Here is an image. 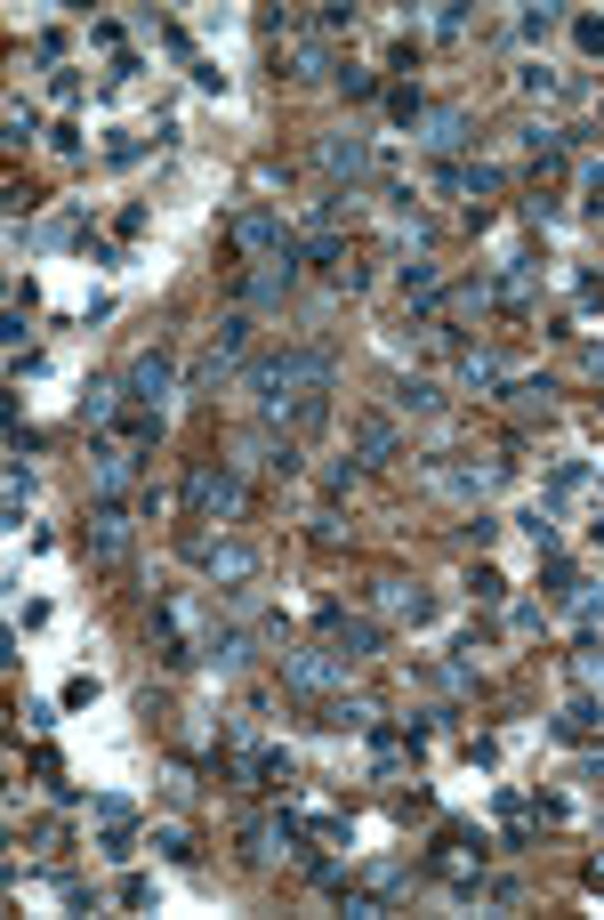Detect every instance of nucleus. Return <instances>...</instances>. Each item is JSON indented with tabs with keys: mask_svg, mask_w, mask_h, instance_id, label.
Wrapping results in <instances>:
<instances>
[{
	"mask_svg": "<svg viewBox=\"0 0 604 920\" xmlns=\"http://www.w3.org/2000/svg\"><path fill=\"white\" fill-rule=\"evenodd\" d=\"M331 372H338V355H331L323 340H306V347L258 355V364H250V396H258V413H267V404H291V396L331 388Z\"/></svg>",
	"mask_w": 604,
	"mask_h": 920,
	"instance_id": "nucleus-1",
	"label": "nucleus"
},
{
	"mask_svg": "<svg viewBox=\"0 0 604 920\" xmlns=\"http://www.w3.org/2000/svg\"><path fill=\"white\" fill-rule=\"evenodd\" d=\"M186 509L209 525V517H242L250 509V484H242V469L234 460H194L186 469Z\"/></svg>",
	"mask_w": 604,
	"mask_h": 920,
	"instance_id": "nucleus-2",
	"label": "nucleus"
},
{
	"mask_svg": "<svg viewBox=\"0 0 604 920\" xmlns=\"http://www.w3.org/2000/svg\"><path fill=\"white\" fill-rule=\"evenodd\" d=\"M314 630H323V646L347 654V662H371V654L387 646V622H371V613H347V606H314Z\"/></svg>",
	"mask_w": 604,
	"mask_h": 920,
	"instance_id": "nucleus-3",
	"label": "nucleus"
},
{
	"mask_svg": "<svg viewBox=\"0 0 604 920\" xmlns=\"http://www.w3.org/2000/svg\"><path fill=\"white\" fill-rule=\"evenodd\" d=\"M129 484H138V445L97 437V445H89V493H97V501H129Z\"/></svg>",
	"mask_w": 604,
	"mask_h": 920,
	"instance_id": "nucleus-4",
	"label": "nucleus"
},
{
	"mask_svg": "<svg viewBox=\"0 0 604 920\" xmlns=\"http://www.w3.org/2000/svg\"><path fill=\"white\" fill-rule=\"evenodd\" d=\"M170 379H177L170 347H138V355H129V372H121V396H129V413H153V404L170 396Z\"/></svg>",
	"mask_w": 604,
	"mask_h": 920,
	"instance_id": "nucleus-5",
	"label": "nucleus"
},
{
	"mask_svg": "<svg viewBox=\"0 0 604 920\" xmlns=\"http://www.w3.org/2000/svg\"><path fill=\"white\" fill-rule=\"evenodd\" d=\"M282 686H291V695H338V686H347V654H331V646L282 654Z\"/></svg>",
	"mask_w": 604,
	"mask_h": 920,
	"instance_id": "nucleus-6",
	"label": "nucleus"
},
{
	"mask_svg": "<svg viewBox=\"0 0 604 920\" xmlns=\"http://www.w3.org/2000/svg\"><path fill=\"white\" fill-rule=\"evenodd\" d=\"M314 162H323V178H331V186H355V178H371V170H379V153H371V138H355V130H331L323 146H314Z\"/></svg>",
	"mask_w": 604,
	"mask_h": 920,
	"instance_id": "nucleus-7",
	"label": "nucleus"
},
{
	"mask_svg": "<svg viewBox=\"0 0 604 920\" xmlns=\"http://www.w3.org/2000/svg\"><path fill=\"white\" fill-rule=\"evenodd\" d=\"M234 469H274V477H299V469H306V452H299V437H274V428H250V437L234 445Z\"/></svg>",
	"mask_w": 604,
	"mask_h": 920,
	"instance_id": "nucleus-8",
	"label": "nucleus"
},
{
	"mask_svg": "<svg viewBox=\"0 0 604 920\" xmlns=\"http://www.w3.org/2000/svg\"><path fill=\"white\" fill-rule=\"evenodd\" d=\"M82 542H89V557H97V566H121V557H129V542H138V525H129V509H121V501H97Z\"/></svg>",
	"mask_w": 604,
	"mask_h": 920,
	"instance_id": "nucleus-9",
	"label": "nucleus"
},
{
	"mask_svg": "<svg viewBox=\"0 0 604 920\" xmlns=\"http://www.w3.org/2000/svg\"><path fill=\"white\" fill-rule=\"evenodd\" d=\"M291 284H299V243L274 250V259H258L234 291H242V307H282V291H291Z\"/></svg>",
	"mask_w": 604,
	"mask_h": 920,
	"instance_id": "nucleus-10",
	"label": "nucleus"
},
{
	"mask_svg": "<svg viewBox=\"0 0 604 920\" xmlns=\"http://www.w3.org/2000/svg\"><path fill=\"white\" fill-rule=\"evenodd\" d=\"M435 873L460 888V897H476L484 888V839L476 832H443V856H435Z\"/></svg>",
	"mask_w": 604,
	"mask_h": 920,
	"instance_id": "nucleus-11",
	"label": "nucleus"
},
{
	"mask_svg": "<svg viewBox=\"0 0 604 920\" xmlns=\"http://www.w3.org/2000/svg\"><path fill=\"white\" fill-rule=\"evenodd\" d=\"M250 856L258 864H282V856H306V824H299V815H258V824H250Z\"/></svg>",
	"mask_w": 604,
	"mask_h": 920,
	"instance_id": "nucleus-12",
	"label": "nucleus"
},
{
	"mask_svg": "<svg viewBox=\"0 0 604 920\" xmlns=\"http://www.w3.org/2000/svg\"><path fill=\"white\" fill-rule=\"evenodd\" d=\"M291 243L299 235L274 211H242V218H234V250H250V259H274V250H291Z\"/></svg>",
	"mask_w": 604,
	"mask_h": 920,
	"instance_id": "nucleus-13",
	"label": "nucleus"
},
{
	"mask_svg": "<svg viewBox=\"0 0 604 920\" xmlns=\"http://www.w3.org/2000/svg\"><path fill=\"white\" fill-rule=\"evenodd\" d=\"M202 566H209L218 590H250V581H258V549H250V542H209Z\"/></svg>",
	"mask_w": 604,
	"mask_h": 920,
	"instance_id": "nucleus-14",
	"label": "nucleus"
},
{
	"mask_svg": "<svg viewBox=\"0 0 604 920\" xmlns=\"http://www.w3.org/2000/svg\"><path fill=\"white\" fill-rule=\"evenodd\" d=\"M371 590H379V613H396V622H428V613H435V598L419 590V581H403V574L371 581Z\"/></svg>",
	"mask_w": 604,
	"mask_h": 920,
	"instance_id": "nucleus-15",
	"label": "nucleus"
},
{
	"mask_svg": "<svg viewBox=\"0 0 604 920\" xmlns=\"http://www.w3.org/2000/svg\"><path fill=\"white\" fill-rule=\"evenodd\" d=\"M291 73H299V82H338L347 65H338V49H331L323 33H299V41H291Z\"/></svg>",
	"mask_w": 604,
	"mask_h": 920,
	"instance_id": "nucleus-16",
	"label": "nucleus"
},
{
	"mask_svg": "<svg viewBox=\"0 0 604 920\" xmlns=\"http://www.w3.org/2000/svg\"><path fill=\"white\" fill-rule=\"evenodd\" d=\"M258 638H267V630H209L202 638V662H209V671H242V662L258 654Z\"/></svg>",
	"mask_w": 604,
	"mask_h": 920,
	"instance_id": "nucleus-17",
	"label": "nucleus"
},
{
	"mask_svg": "<svg viewBox=\"0 0 604 920\" xmlns=\"http://www.w3.org/2000/svg\"><path fill=\"white\" fill-rule=\"evenodd\" d=\"M419 146H428V153H460L467 146V114L460 106H435L428 121H419Z\"/></svg>",
	"mask_w": 604,
	"mask_h": 920,
	"instance_id": "nucleus-18",
	"label": "nucleus"
},
{
	"mask_svg": "<svg viewBox=\"0 0 604 920\" xmlns=\"http://www.w3.org/2000/svg\"><path fill=\"white\" fill-rule=\"evenodd\" d=\"M314 727H331V735H371V727H379V710H371V703H355V695H331Z\"/></svg>",
	"mask_w": 604,
	"mask_h": 920,
	"instance_id": "nucleus-19",
	"label": "nucleus"
},
{
	"mask_svg": "<svg viewBox=\"0 0 604 920\" xmlns=\"http://www.w3.org/2000/svg\"><path fill=\"white\" fill-rule=\"evenodd\" d=\"M396 452H403L396 420H363V428H355V460H363V469H379V460H396Z\"/></svg>",
	"mask_w": 604,
	"mask_h": 920,
	"instance_id": "nucleus-20",
	"label": "nucleus"
},
{
	"mask_svg": "<svg viewBox=\"0 0 604 920\" xmlns=\"http://www.w3.org/2000/svg\"><path fill=\"white\" fill-rule=\"evenodd\" d=\"M121 404H129V396H121V379H89V388H82V420H89V428H114V420H121Z\"/></svg>",
	"mask_w": 604,
	"mask_h": 920,
	"instance_id": "nucleus-21",
	"label": "nucleus"
},
{
	"mask_svg": "<svg viewBox=\"0 0 604 920\" xmlns=\"http://www.w3.org/2000/svg\"><path fill=\"white\" fill-rule=\"evenodd\" d=\"M548 727H557L564 744H589V735H604V703H589V695H581V703H564Z\"/></svg>",
	"mask_w": 604,
	"mask_h": 920,
	"instance_id": "nucleus-22",
	"label": "nucleus"
},
{
	"mask_svg": "<svg viewBox=\"0 0 604 920\" xmlns=\"http://www.w3.org/2000/svg\"><path fill=\"white\" fill-rule=\"evenodd\" d=\"M460 388H467V396H500V388H508V364H500V355H476V347H467Z\"/></svg>",
	"mask_w": 604,
	"mask_h": 920,
	"instance_id": "nucleus-23",
	"label": "nucleus"
},
{
	"mask_svg": "<svg viewBox=\"0 0 604 920\" xmlns=\"http://www.w3.org/2000/svg\"><path fill=\"white\" fill-rule=\"evenodd\" d=\"M209 355H218V364H242V355H250V315H242V307L209 331Z\"/></svg>",
	"mask_w": 604,
	"mask_h": 920,
	"instance_id": "nucleus-24",
	"label": "nucleus"
},
{
	"mask_svg": "<svg viewBox=\"0 0 604 920\" xmlns=\"http://www.w3.org/2000/svg\"><path fill=\"white\" fill-rule=\"evenodd\" d=\"M387 396H396V413H435V404H443L435 379H387Z\"/></svg>",
	"mask_w": 604,
	"mask_h": 920,
	"instance_id": "nucleus-25",
	"label": "nucleus"
},
{
	"mask_svg": "<svg viewBox=\"0 0 604 920\" xmlns=\"http://www.w3.org/2000/svg\"><path fill=\"white\" fill-rule=\"evenodd\" d=\"M572 590H581L572 557H564V549H548V566H540V598H564V606H572Z\"/></svg>",
	"mask_w": 604,
	"mask_h": 920,
	"instance_id": "nucleus-26",
	"label": "nucleus"
},
{
	"mask_svg": "<svg viewBox=\"0 0 604 920\" xmlns=\"http://www.w3.org/2000/svg\"><path fill=\"white\" fill-rule=\"evenodd\" d=\"M516 525H524V542H532L540 557H548V549H557V509H548V501H532V509H524V517H516Z\"/></svg>",
	"mask_w": 604,
	"mask_h": 920,
	"instance_id": "nucleus-27",
	"label": "nucleus"
},
{
	"mask_svg": "<svg viewBox=\"0 0 604 920\" xmlns=\"http://www.w3.org/2000/svg\"><path fill=\"white\" fill-rule=\"evenodd\" d=\"M403 744H411V735H396V727H371V775H396V767H403Z\"/></svg>",
	"mask_w": 604,
	"mask_h": 920,
	"instance_id": "nucleus-28",
	"label": "nucleus"
},
{
	"mask_svg": "<svg viewBox=\"0 0 604 920\" xmlns=\"http://www.w3.org/2000/svg\"><path fill=\"white\" fill-rule=\"evenodd\" d=\"M299 259H306V267H331V275H338V267H347V243H338V235H299Z\"/></svg>",
	"mask_w": 604,
	"mask_h": 920,
	"instance_id": "nucleus-29",
	"label": "nucleus"
},
{
	"mask_svg": "<svg viewBox=\"0 0 604 920\" xmlns=\"http://www.w3.org/2000/svg\"><path fill=\"white\" fill-rule=\"evenodd\" d=\"M443 484H452L460 501H484L492 484H500V460H492V469H452V477H443Z\"/></svg>",
	"mask_w": 604,
	"mask_h": 920,
	"instance_id": "nucleus-30",
	"label": "nucleus"
},
{
	"mask_svg": "<svg viewBox=\"0 0 604 920\" xmlns=\"http://www.w3.org/2000/svg\"><path fill=\"white\" fill-rule=\"evenodd\" d=\"M557 24H564V9H557V0H540V9H524V17H516V33H524V41H548Z\"/></svg>",
	"mask_w": 604,
	"mask_h": 920,
	"instance_id": "nucleus-31",
	"label": "nucleus"
},
{
	"mask_svg": "<svg viewBox=\"0 0 604 920\" xmlns=\"http://www.w3.org/2000/svg\"><path fill=\"white\" fill-rule=\"evenodd\" d=\"M387 114H396L403 130H419V121H428V106H419V89H411V82H396V89H387Z\"/></svg>",
	"mask_w": 604,
	"mask_h": 920,
	"instance_id": "nucleus-32",
	"label": "nucleus"
},
{
	"mask_svg": "<svg viewBox=\"0 0 604 920\" xmlns=\"http://www.w3.org/2000/svg\"><path fill=\"white\" fill-rule=\"evenodd\" d=\"M516 82H524V97H557V89H564V73H557V65H540V57H532V65H524V73H516Z\"/></svg>",
	"mask_w": 604,
	"mask_h": 920,
	"instance_id": "nucleus-33",
	"label": "nucleus"
},
{
	"mask_svg": "<svg viewBox=\"0 0 604 920\" xmlns=\"http://www.w3.org/2000/svg\"><path fill=\"white\" fill-rule=\"evenodd\" d=\"M0 130H9V146H24V138H41V114H33V106H24V97H17V106L0 114Z\"/></svg>",
	"mask_w": 604,
	"mask_h": 920,
	"instance_id": "nucleus-34",
	"label": "nucleus"
},
{
	"mask_svg": "<svg viewBox=\"0 0 604 920\" xmlns=\"http://www.w3.org/2000/svg\"><path fill=\"white\" fill-rule=\"evenodd\" d=\"M467 590H476V606H500L508 581H500V566H476V574H467Z\"/></svg>",
	"mask_w": 604,
	"mask_h": 920,
	"instance_id": "nucleus-35",
	"label": "nucleus"
},
{
	"mask_svg": "<svg viewBox=\"0 0 604 920\" xmlns=\"http://www.w3.org/2000/svg\"><path fill=\"white\" fill-rule=\"evenodd\" d=\"M347 24H355V9H347V0H323V9H314V33H347Z\"/></svg>",
	"mask_w": 604,
	"mask_h": 920,
	"instance_id": "nucleus-36",
	"label": "nucleus"
},
{
	"mask_svg": "<svg viewBox=\"0 0 604 920\" xmlns=\"http://www.w3.org/2000/svg\"><path fill=\"white\" fill-rule=\"evenodd\" d=\"M500 186H508L500 162H467V194H500Z\"/></svg>",
	"mask_w": 604,
	"mask_h": 920,
	"instance_id": "nucleus-37",
	"label": "nucleus"
},
{
	"mask_svg": "<svg viewBox=\"0 0 604 920\" xmlns=\"http://www.w3.org/2000/svg\"><path fill=\"white\" fill-rule=\"evenodd\" d=\"M153 848H162V856H177V864H186V856H194V832H186V824H162V832H153Z\"/></svg>",
	"mask_w": 604,
	"mask_h": 920,
	"instance_id": "nucleus-38",
	"label": "nucleus"
},
{
	"mask_svg": "<svg viewBox=\"0 0 604 920\" xmlns=\"http://www.w3.org/2000/svg\"><path fill=\"white\" fill-rule=\"evenodd\" d=\"M467 33V9H460V0H443V9H435V41H460Z\"/></svg>",
	"mask_w": 604,
	"mask_h": 920,
	"instance_id": "nucleus-39",
	"label": "nucleus"
},
{
	"mask_svg": "<svg viewBox=\"0 0 604 920\" xmlns=\"http://www.w3.org/2000/svg\"><path fill=\"white\" fill-rule=\"evenodd\" d=\"M338 89H347L355 106H363V97H379V73H363V65H347V73H338Z\"/></svg>",
	"mask_w": 604,
	"mask_h": 920,
	"instance_id": "nucleus-40",
	"label": "nucleus"
},
{
	"mask_svg": "<svg viewBox=\"0 0 604 920\" xmlns=\"http://www.w3.org/2000/svg\"><path fill=\"white\" fill-rule=\"evenodd\" d=\"M572 41H581L589 57H604V17H572Z\"/></svg>",
	"mask_w": 604,
	"mask_h": 920,
	"instance_id": "nucleus-41",
	"label": "nucleus"
},
{
	"mask_svg": "<svg viewBox=\"0 0 604 920\" xmlns=\"http://www.w3.org/2000/svg\"><path fill=\"white\" fill-rule=\"evenodd\" d=\"M572 622L596 630V622H604V598H596V590H572Z\"/></svg>",
	"mask_w": 604,
	"mask_h": 920,
	"instance_id": "nucleus-42",
	"label": "nucleus"
},
{
	"mask_svg": "<svg viewBox=\"0 0 604 920\" xmlns=\"http://www.w3.org/2000/svg\"><path fill=\"white\" fill-rule=\"evenodd\" d=\"M589 194H604V162H596V170H589Z\"/></svg>",
	"mask_w": 604,
	"mask_h": 920,
	"instance_id": "nucleus-43",
	"label": "nucleus"
},
{
	"mask_svg": "<svg viewBox=\"0 0 604 920\" xmlns=\"http://www.w3.org/2000/svg\"><path fill=\"white\" fill-rule=\"evenodd\" d=\"M589 880H596V888H604V856H596V864H589Z\"/></svg>",
	"mask_w": 604,
	"mask_h": 920,
	"instance_id": "nucleus-44",
	"label": "nucleus"
},
{
	"mask_svg": "<svg viewBox=\"0 0 604 920\" xmlns=\"http://www.w3.org/2000/svg\"><path fill=\"white\" fill-rule=\"evenodd\" d=\"M596 379H604V347H596Z\"/></svg>",
	"mask_w": 604,
	"mask_h": 920,
	"instance_id": "nucleus-45",
	"label": "nucleus"
}]
</instances>
